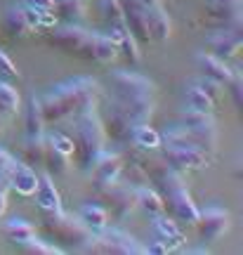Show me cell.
I'll list each match as a JSON object with an SVG mask.
<instances>
[{
	"label": "cell",
	"mask_w": 243,
	"mask_h": 255,
	"mask_svg": "<svg viewBox=\"0 0 243 255\" xmlns=\"http://www.w3.org/2000/svg\"><path fill=\"white\" fill-rule=\"evenodd\" d=\"M43 229H45V234L50 237V241H52L54 246H59L62 251H81L92 234L81 220L66 215L64 210L45 213Z\"/></svg>",
	"instance_id": "5b68a950"
},
{
	"label": "cell",
	"mask_w": 243,
	"mask_h": 255,
	"mask_svg": "<svg viewBox=\"0 0 243 255\" xmlns=\"http://www.w3.org/2000/svg\"><path fill=\"white\" fill-rule=\"evenodd\" d=\"M121 170H123V158H121L118 154H114V151H107V149H104L102 156L97 158V163L92 165V170H90L95 189H99V187H104V184L118 180V177L123 175Z\"/></svg>",
	"instance_id": "5bb4252c"
},
{
	"label": "cell",
	"mask_w": 243,
	"mask_h": 255,
	"mask_svg": "<svg viewBox=\"0 0 243 255\" xmlns=\"http://www.w3.org/2000/svg\"><path fill=\"white\" fill-rule=\"evenodd\" d=\"M5 208H7V189H0V218H2Z\"/></svg>",
	"instance_id": "b9f144b4"
},
{
	"label": "cell",
	"mask_w": 243,
	"mask_h": 255,
	"mask_svg": "<svg viewBox=\"0 0 243 255\" xmlns=\"http://www.w3.org/2000/svg\"><path fill=\"white\" fill-rule=\"evenodd\" d=\"M163 149V158L165 163L175 168V170H201L210 165V156L201 151L194 142L189 139H180V142H165L158 144Z\"/></svg>",
	"instance_id": "9c48e42d"
},
{
	"label": "cell",
	"mask_w": 243,
	"mask_h": 255,
	"mask_svg": "<svg viewBox=\"0 0 243 255\" xmlns=\"http://www.w3.org/2000/svg\"><path fill=\"white\" fill-rule=\"evenodd\" d=\"M118 57L116 43L107 36V33H95L92 36V47H90V62L97 64H109Z\"/></svg>",
	"instance_id": "cb8c5ba5"
},
{
	"label": "cell",
	"mask_w": 243,
	"mask_h": 255,
	"mask_svg": "<svg viewBox=\"0 0 243 255\" xmlns=\"http://www.w3.org/2000/svg\"><path fill=\"white\" fill-rule=\"evenodd\" d=\"M102 83L90 76H76L52 85L50 90L38 97L45 123H59L66 119H76L85 111H95L102 97Z\"/></svg>",
	"instance_id": "7a4b0ae2"
},
{
	"label": "cell",
	"mask_w": 243,
	"mask_h": 255,
	"mask_svg": "<svg viewBox=\"0 0 243 255\" xmlns=\"http://www.w3.org/2000/svg\"><path fill=\"white\" fill-rule=\"evenodd\" d=\"M12 161H14V156L9 154V151H5V149H0V173H7Z\"/></svg>",
	"instance_id": "ab89813d"
},
{
	"label": "cell",
	"mask_w": 243,
	"mask_h": 255,
	"mask_svg": "<svg viewBox=\"0 0 243 255\" xmlns=\"http://www.w3.org/2000/svg\"><path fill=\"white\" fill-rule=\"evenodd\" d=\"M5 239L14 246H24L31 239H36V227L24 218H12L5 222Z\"/></svg>",
	"instance_id": "44dd1931"
},
{
	"label": "cell",
	"mask_w": 243,
	"mask_h": 255,
	"mask_svg": "<svg viewBox=\"0 0 243 255\" xmlns=\"http://www.w3.org/2000/svg\"><path fill=\"white\" fill-rule=\"evenodd\" d=\"M146 175L151 180L153 189L163 199V208L170 213V218L175 222L194 225L198 218V206L187 191V184H184V177L180 175V170H175L170 165L156 163L146 170Z\"/></svg>",
	"instance_id": "3957f363"
},
{
	"label": "cell",
	"mask_w": 243,
	"mask_h": 255,
	"mask_svg": "<svg viewBox=\"0 0 243 255\" xmlns=\"http://www.w3.org/2000/svg\"><path fill=\"white\" fill-rule=\"evenodd\" d=\"M196 85H198V88H201L203 92H206V95H208V97H210L213 102H217V97H220V90H222V85H220V83L210 81V78H206V76H201V78L196 81Z\"/></svg>",
	"instance_id": "8d00e7d4"
},
{
	"label": "cell",
	"mask_w": 243,
	"mask_h": 255,
	"mask_svg": "<svg viewBox=\"0 0 243 255\" xmlns=\"http://www.w3.org/2000/svg\"><path fill=\"white\" fill-rule=\"evenodd\" d=\"M0 73L5 76V78H17L19 71H17V66H14V62L9 59L2 50H0Z\"/></svg>",
	"instance_id": "74e56055"
},
{
	"label": "cell",
	"mask_w": 243,
	"mask_h": 255,
	"mask_svg": "<svg viewBox=\"0 0 243 255\" xmlns=\"http://www.w3.org/2000/svg\"><path fill=\"white\" fill-rule=\"evenodd\" d=\"M135 196H137V208H142L149 218L165 213V208H163V199L158 196V191L151 189V187H144V184L135 187Z\"/></svg>",
	"instance_id": "4316f807"
},
{
	"label": "cell",
	"mask_w": 243,
	"mask_h": 255,
	"mask_svg": "<svg viewBox=\"0 0 243 255\" xmlns=\"http://www.w3.org/2000/svg\"><path fill=\"white\" fill-rule=\"evenodd\" d=\"M144 248H146V253H151V255H165V253H170V251H168V246L163 244L161 239H156V237H153L151 241H149V246H144Z\"/></svg>",
	"instance_id": "f35d334b"
},
{
	"label": "cell",
	"mask_w": 243,
	"mask_h": 255,
	"mask_svg": "<svg viewBox=\"0 0 243 255\" xmlns=\"http://www.w3.org/2000/svg\"><path fill=\"white\" fill-rule=\"evenodd\" d=\"M76 137H73V154L78 161V168L83 173L90 175L92 165L97 163L102 151L107 149V130L102 126L97 109L85 111L81 116H76Z\"/></svg>",
	"instance_id": "277c9868"
},
{
	"label": "cell",
	"mask_w": 243,
	"mask_h": 255,
	"mask_svg": "<svg viewBox=\"0 0 243 255\" xmlns=\"http://www.w3.org/2000/svg\"><path fill=\"white\" fill-rule=\"evenodd\" d=\"M52 2L54 0H24V5L33 9H52Z\"/></svg>",
	"instance_id": "60d3db41"
},
{
	"label": "cell",
	"mask_w": 243,
	"mask_h": 255,
	"mask_svg": "<svg viewBox=\"0 0 243 255\" xmlns=\"http://www.w3.org/2000/svg\"><path fill=\"white\" fill-rule=\"evenodd\" d=\"M2 31H5L9 38H26L33 33L31 26H28V21H26L24 7H9L7 9V14L2 19Z\"/></svg>",
	"instance_id": "7402d4cb"
},
{
	"label": "cell",
	"mask_w": 243,
	"mask_h": 255,
	"mask_svg": "<svg viewBox=\"0 0 243 255\" xmlns=\"http://www.w3.org/2000/svg\"><path fill=\"white\" fill-rule=\"evenodd\" d=\"M118 47V55H123L130 64H139L142 62V52H139V43L135 40V36L127 31L125 21H114L109 24V33H107Z\"/></svg>",
	"instance_id": "9a60e30c"
},
{
	"label": "cell",
	"mask_w": 243,
	"mask_h": 255,
	"mask_svg": "<svg viewBox=\"0 0 243 255\" xmlns=\"http://www.w3.org/2000/svg\"><path fill=\"white\" fill-rule=\"evenodd\" d=\"M184 100H187V109L203 111V114H210V111H213V107H215V102L210 100L206 92L198 88L196 83L187 88V92H184Z\"/></svg>",
	"instance_id": "1f68e13d"
},
{
	"label": "cell",
	"mask_w": 243,
	"mask_h": 255,
	"mask_svg": "<svg viewBox=\"0 0 243 255\" xmlns=\"http://www.w3.org/2000/svg\"><path fill=\"white\" fill-rule=\"evenodd\" d=\"M208 50L210 55L220 57V59H234L243 47V36H241V28H222L213 36L208 38Z\"/></svg>",
	"instance_id": "4fadbf2b"
},
{
	"label": "cell",
	"mask_w": 243,
	"mask_h": 255,
	"mask_svg": "<svg viewBox=\"0 0 243 255\" xmlns=\"http://www.w3.org/2000/svg\"><path fill=\"white\" fill-rule=\"evenodd\" d=\"M43 165L54 175H66L69 165H71V156H64L62 151H57L52 144L45 142V156H43Z\"/></svg>",
	"instance_id": "f546056e"
},
{
	"label": "cell",
	"mask_w": 243,
	"mask_h": 255,
	"mask_svg": "<svg viewBox=\"0 0 243 255\" xmlns=\"http://www.w3.org/2000/svg\"><path fill=\"white\" fill-rule=\"evenodd\" d=\"M153 222H151V232L156 239H161L163 244L168 246V251H175V248H180L187 239L182 234V229L177 227V222L172 218H165V215H153Z\"/></svg>",
	"instance_id": "ac0fdd59"
},
{
	"label": "cell",
	"mask_w": 243,
	"mask_h": 255,
	"mask_svg": "<svg viewBox=\"0 0 243 255\" xmlns=\"http://www.w3.org/2000/svg\"><path fill=\"white\" fill-rule=\"evenodd\" d=\"M196 66H198V71H201V76H206V78H210V81L220 83L222 88H227V83L236 76V71L234 69H229V64H227L225 59L210 55V52H198L196 55Z\"/></svg>",
	"instance_id": "2e32d148"
},
{
	"label": "cell",
	"mask_w": 243,
	"mask_h": 255,
	"mask_svg": "<svg viewBox=\"0 0 243 255\" xmlns=\"http://www.w3.org/2000/svg\"><path fill=\"white\" fill-rule=\"evenodd\" d=\"M21 109V97L7 81H0V114L12 116Z\"/></svg>",
	"instance_id": "4dcf8cb0"
},
{
	"label": "cell",
	"mask_w": 243,
	"mask_h": 255,
	"mask_svg": "<svg viewBox=\"0 0 243 255\" xmlns=\"http://www.w3.org/2000/svg\"><path fill=\"white\" fill-rule=\"evenodd\" d=\"M92 31L78 26V24H62L52 26L45 36V43L64 55H73L90 62V47H92Z\"/></svg>",
	"instance_id": "52a82bcc"
},
{
	"label": "cell",
	"mask_w": 243,
	"mask_h": 255,
	"mask_svg": "<svg viewBox=\"0 0 243 255\" xmlns=\"http://www.w3.org/2000/svg\"><path fill=\"white\" fill-rule=\"evenodd\" d=\"M180 123L184 126L187 130V137L189 142L206 151L208 156L215 154L217 149V128H215V121L210 114H203V111H194V109H184L180 114Z\"/></svg>",
	"instance_id": "ba28073f"
},
{
	"label": "cell",
	"mask_w": 243,
	"mask_h": 255,
	"mask_svg": "<svg viewBox=\"0 0 243 255\" xmlns=\"http://www.w3.org/2000/svg\"><path fill=\"white\" fill-rule=\"evenodd\" d=\"M78 220H81L85 227L90 229V232H99V229L109 227V213L104 206H99V203H83L81 208H78Z\"/></svg>",
	"instance_id": "ffe728a7"
},
{
	"label": "cell",
	"mask_w": 243,
	"mask_h": 255,
	"mask_svg": "<svg viewBox=\"0 0 243 255\" xmlns=\"http://www.w3.org/2000/svg\"><path fill=\"white\" fill-rule=\"evenodd\" d=\"M7 182L9 189H14L19 196H33V191L38 187V175L33 173V168L24 161H12L7 170Z\"/></svg>",
	"instance_id": "e0dca14e"
},
{
	"label": "cell",
	"mask_w": 243,
	"mask_h": 255,
	"mask_svg": "<svg viewBox=\"0 0 243 255\" xmlns=\"http://www.w3.org/2000/svg\"><path fill=\"white\" fill-rule=\"evenodd\" d=\"M36 203L43 213H52V210H62V196L57 187L52 184L50 175H40L38 177V187H36Z\"/></svg>",
	"instance_id": "d6986e66"
},
{
	"label": "cell",
	"mask_w": 243,
	"mask_h": 255,
	"mask_svg": "<svg viewBox=\"0 0 243 255\" xmlns=\"http://www.w3.org/2000/svg\"><path fill=\"white\" fill-rule=\"evenodd\" d=\"M81 253H95V255H144L146 248L137 241L135 237H130L123 229H99L92 232L90 239L85 241V246L81 248Z\"/></svg>",
	"instance_id": "8992f818"
},
{
	"label": "cell",
	"mask_w": 243,
	"mask_h": 255,
	"mask_svg": "<svg viewBox=\"0 0 243 255\" xmlns=\"http://www.w3.org/2000/svg\"><path fill=\"white\" fill-rule=\"evenodd\" d=\"M227 88H229V92H232L234 107H236V109H241V107H243V81H241V76L236 73L234 78L227 83Z\"/></svg>",
	"instance_id": "d590c367"
},
{
	"label": "cell",
	"mask_w": 243,
	"mask_h": 255,
	"mask_svg": "<svg viewBox=\"0 0 243 255\" xmlns=\"http://www.w3.org/2000/svg\"><path fill=\"white\" fill-rule=\"evenodd\" d=\"M99 14L107 24L114 21H123V7H121V0H99Z\"/></svg>",
	"instance_id": "d6a6232c"
},
{
	"label": "cell",
	"mask_w": 243,
	"mask_h": 255,
	"mask_svg": "<svg viewBox=\"0 0 243 255\" xmlns=\"http://www.w3.org/2000/svg\"><path fill=\"white\" fill-rule=\"evenodd\" d=\"M47 144H52L57 151H62L64 156H73V139L64 132H54V135H47L45 137Z\"/></svg>",
	"instance_id": "e575fe53"
},
{
	"label": "cell",
	"mask_w": 243,
	"mask_h": 255,
	"mask_svg": "<svg viewBox=\"0 0 243 255\" xmlns=\"http://www.w3.org/2000/svg\"><path fill=\"white\" fill-rule=\"evenodd\" d=\"M130 142L139 151H153V149H158V144H161V137H158V132L149 123H137L130 130Z\"/></svg>",
	"instance_id": "d4e9b609"
},
{
	"label": "cell",
	"mask_w": 243,
	"mask_h": 255,
	"mask_svg": "<svg viewBox=\"0 0 243 255\" xmlns=\"http://www.w3.org/2000/svg\"><path fill=\"white\" fill-rule=\"evenodd\" d=\"M243 2L241 0H206L208 26L217 28H241Z\"/></svg>",
	"instance_id": "8fae6325"
},
{
	"label": "cell",
	"mask_w": 243,
	"mask_h": 255,
	"mask_svg": "<svg viewBox=\"0 0 243 255\" xmlns=\"http://www.w3.org/2000/svg\"><path fill=\"white\" fill-rule=\"evenodd\" d=\"M170 31H172L170 17H168V12L163 9V5L151 7V12H149V33H151V43H163V40H168V38H170Z\"/></svg>",
	"instance_id": "603a6c76"
},
{
	"label": "cell",
	"mask_w": 243,
	"mask_h": 255,
	"mask_svg": "<svg viewBox=\"0 0 243 255\" xmlns=\"http://www.w3.org/2000/svg\"><path fill=\"white\" fill-rule=\"evenodd\" d=\"M196 229H198V237L201 241H217L220 237H225L229 227H232V215L227 213L225 208L220 206H208V208L198 210V218H196Z\"/></svg>",
	"instance_id": "7c38bea8"
},
{
	"label": "cell",
	"mask_w": 243,
	"mask_h": 255,
	"mask_svg": "<svg viewBox=\"0 0 243 255\" xmlns=\"http://www.w3.org/2000/svg\"><path fill=\"white\" fill-rule=\"evenodd\" d=\"M19 248L28 255H59V253H64L59 246L45 244V241H38V239H31L28 244H24V246H19Z\"/></svg>",
	"instance_id": "836d02e7"
},
{
	"label": "cell",
	"mask_w": 243,
	"mask_h": 255,
	"mask_svg": "<svg viewBox=\"0 0 243 255\" xmlns=\"http://www.w3.org/2000/svg\"><path fill=\"white\" fill-rule=\"evenodd\" d=\"M21 156H24V163H28V165H43L45 137L43 135H26L24 144H21Z\"/></svg>",
	"instance_id": "f1b7e54d"
},
{
	"label": "cell",
	"mask_w": 243,
	"mask_h": 255,
	"mask_svg": "<svg viewBox=\"0 0 243 255\" xmlns=\"http://www.w3.org/2000/svg\"><path fill=\"white\" fill-rule=\"evenodd\" d=\"M45 119H43V109H40V100L36 95H31L26 100V109H24V128L26 135H43L45 130Z\"/></svg>",
	"instance_id": "484cf974"
},
{
	"label": "cell",
	"mask_w": 243,
	"mask_h": 255,
	"mask_svg": "<svg viewBox=\"0 0 243 255\" xmlns=\"http://www.w3.org/2000/svg\"><path fill=\"white\" fill-rule=\"evenodd\" d=\"M52 12L64 24H78L85 14V7H83V0H54Z\"/></svg>",
	"instance_id": "83f0119b"
},
{
	"label": "cell",
	"mask_w": 243,
	"mask_h": 255,
	"mask_svg": "<svg viewBox=\"0 0 243 255\" xmlns=\"http://www.w3.org/2000/svg\"><path fill=\"white\" fill-rule=\"evenodd\" d=\"M99 196L104 199V203H109V208L114 213V218L125 220L132 215V210L137 208V196H135V187L125 180H114V182L99 187Z\"/></svg>",
	"instance_id": "30bf717a"
},
{
	"label": "cell",
	"mask_w": 243,
	"mask_h": 255,
	"mask_svg": "<svg viewBox=\"0 0 243 255\" xmlns=\"http://www.w3.org/2000/svg\"><path fill=\"white\" fill-rule=\"evenodd\" d=\"M102 100L116 107L132 126L149 123L156 109V85L139 73L118 69L107 76V90H102Z\"/></svg>",
	"instance_id": "6da1fadb"
}]
</instances>
